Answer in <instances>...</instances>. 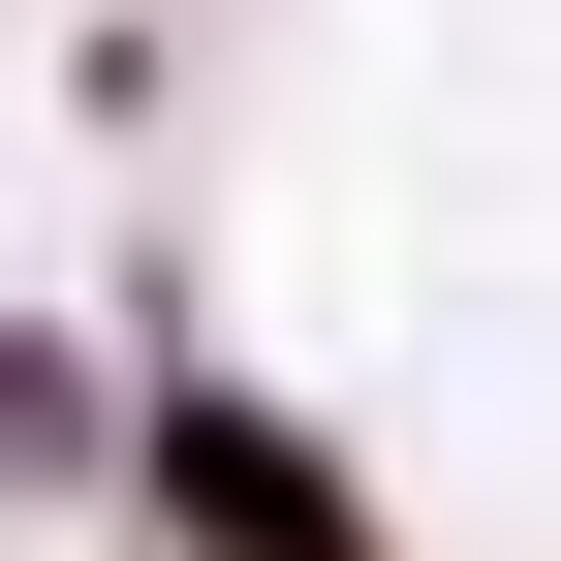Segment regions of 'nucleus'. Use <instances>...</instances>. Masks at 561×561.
Listing matches in <instances>:
<instances>
[{
    "instance_id": "1",
    "label": "nucleus",
    "mask_w": 561,
    "mask_h": 561,
    "mask_svg": "<svg viewBox=\"0 0 561 561\" xmlns=\"http://www.w3.org/2000/svg\"><path fill=\"white\" fill-rule=\"evenodd\" d=\"M125 468H157V530H187V561H375L343 437H280L250 375H157V405H125Z\"/></svg>"
},
{
    "instance_id": "2",
    "label": "nucleus",
    "mask_w": 561,
    "mask_h": 561,
    "mask_svg": "<svg viewBox=\"0 0 561 561\" xmlns=\"http://www.w3.org/2000/svg\"><path fill=\"white\" fill-rule=\"evenodd\" d=\"M62 468H94V375H62V343H0V500H62Z\"/></svg>"
}]
</instances>
